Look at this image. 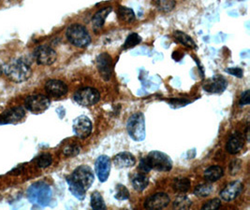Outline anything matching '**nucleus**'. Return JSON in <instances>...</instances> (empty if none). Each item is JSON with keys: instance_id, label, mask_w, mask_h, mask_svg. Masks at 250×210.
<instances>
[{"instance_id": "f257e3e1", "label": "nucleus", "mask_w": 250, "mask_h": 210, "mask_svg": "<svg viewBox=\"0 0 250 210\" xmlns=\"http://www.w3.org/2000/svg\"><path fill=\"white\" fill-rule=\"evenodd\" d=\"M6 76L13 82H23L31 77L30 65L23 59H16L10 62L4 68Z\"/></svg>"}, {"instance_id": "f03ea898", "label": "nucleus", "mask_w": 250, "mask_h": 210, "mask_svg": "<svg viewBox=\"0 0 250 210\" xmlns=\"http://www.w3.org/2000/svg\"><path fill=\"white\" fill-rule=\"evenodd\" d=\"M26 195L32 204L47 207L52 199V190L44 182H37L28 188Z\"/></svg>"}, {"instance_id": "7ed1b4c3", "label": "nucleus", "mask_w": 250, "mask_h": 210, "mask_svg": "<svg viewBox=\"0 0 250 210\" xmlns=\"http://www.w3.org/2000/svg\"><path fill=\"white\" fill-rule=\"evenodd\" d=\"M126 130L133 140L143 141L146 136L145 115L142 112L132 114L126 123Z\"/></svg>"}, {"instance_id": "20e7f679", "label": "nucleus", "mask_w": 250, "mask_h": 210, "mask_svg": "<svg viewBox=\"0 0 250 210\" xmlns=\"http://www.w3.org/2000/svg\"><path fill=\"white\" fill-rule=\"evenodd\" d=\"M68 41L78 48H84L91 42V36L87 29L79 23L69 25L66 31Z\"/></svg>"}, {"instance_id": "39448f33", "label": "nucleus", "mask_w": 250, "mask_h": 210, "mask_svg": "<svg viewBox=\"0 0 250 210\" xmlns=\"http://www.w3.org/2000/svg\"><path fill=\"white\" fill-rule=\"evenodd\" d=\"M145 159L151 170L153 169L159 172H168L172 168L171 158L158 151L151 152Z\"/></svg>"}, {"instance_id": "423d86ee", "label": "nucleus", "mask_w": 250, "mask_h": 210, "mask_svg": "<svg viewBox=\"0 0 250 210\" xmlns=\"http://www.w3.org/2000/svg\"><path fill=\"white\" fill-rule=\"evenodd\" d=\"M73 98L77 104L83 107H90L97 104L101 99L100 92L95 88L80 89L75 94Z\"/></svg>"}, {"instance_id": "0eeeda50", "label": "nucleus", "mask_w": 250, "mask_h": 210, "mask_svg": "<svg viewBox=\"0 0 250 210\" xmlns=\"http://www.w3.org/2000/svg\"><path fill=\"white\" fill-rule=\"evenodd\" d=\"M69 177L85 191L91 187L95 178L91 167L85 165L78 166Z\"/></svg>"}, {"instance_id": "6e6552de", "label": "nucleus", "mask_w": 250, "mask_h": 210, "mask_svg": "<svg viewBox=\"0 0 250 210\" xmlns=\"http://www.w3.org/2000/svg\"><path fill=\"white\" fill-rule=\"evenodd\" d=\"M24 107L32 113L40 114L44 112L50 107V99L43 95H30L24 100Z\"/></svg>"}, {"instance_id": "1a4fd4ad", "label": "nucleus", "mask_w": 250, "mask_h": 210, "mask_svg": "<svg viewBox=\"0 0 250 210\" xmlns=\"http://www.w3.org/2000/svg\"><path fill=\"white\" fill-rule=\"evenodd\" d=\"M36 62L42 66H51L57 60V52L49 46H40L34 52Z\"/></svg>"}, {"instance_id": "9d476101", "label": "nucleus", "mask_w": 250, "mask_h": 210, "mask_svg": "<svg viewBox=\"0 0 250 210\" xmlns=\"http://www.w3.org/2000/svg\"><path fill=\"white\" fill-rule=\"evenodd\" d=\"M97 68L104 80H109L114 71L113 58L107 53L101 54L96 59Z\"/></svg>"}, {"instance_id": "9b49d317", "label": "nucleus", "mask_w": 250, "mask_h": 210, "mask_svg": "<svg viewBox=\"0 0 250 210\" xmlns=\"http://www.w3.org/2000/svg\"><path fill=\"white\" fill-rule=\"evenodd\" d=\"M73 132L79 138H86L90 135L92 132V122L90 119L86 116H79L73 122Z\"/></svg>"}, {"instance_id": "f8f14e48", "label": "nucleus", "mask_w": 250, "mask_h": 210, "mask_svg": "<svg viewBox=\"0 0 250 210\" xmlns=\"http://www.w3.org/2000/svg\"><path fill=\"white\" fill-rule=\"evenodd\" d=\"M170 204V197L167 193L159 192L149 196L145 202L146 210H162Z\"/></svg>"}, {"instance_id": "ddd939ff", "label": "nucleus", "mask_w": 250, "mask_h": 210, "mask_svg": "<svg viewBox=\"0 0 250 210\" xmlns=\"http://www.w3.org/2000/svg\"><path fill=\"white\" fill-rule=\"evenodd\" d=\"M25 115L23 107H14L0 114V124H11L20 122Z\"/></svg>"}, {"instance_id": "4468645a", "label": "nucleus", "mask_w": 250, "mask_h": 210, "mask_svg": "<svg viewBox=\"0 0 250 210\" xmlns=\"http://www.w3.org/2000/svg\"><path fill=\"white\" fill-rule=\"evenodd\" d=\"M95 170L100 181L105 182L110 176V171H111L110 158L106 155L100 156L95 163Z\"/></svg>"}, {"instance_id": "2eb2a0df", "label": "nucleus", "mask_w": 250, "mask_h": 210, "mask_svg": "<svg viewBox=\"0 0 250 210\" xmlns=\"http://www.w3.org/2000/svg\"><path fill=\"white\" fill-rule=\"evenodd\" d=\"M45 90L49 95L53 97H61L67 95L68 86L62 80L51 79L46 82Z\"/></svg>"}, {"instance_id": "dca6fc26", "label": "nucleus", "mask_w": 250, "mask_h": 210, "mask_svg": "<svg viewBox=\"0 0 250 210\" xmlns=\"http://www.w3.org/2000/svg\"><path fill=\"white\" fill-rule=\"evenodd\" d=\"M228 86L226 78L222 76H215L207 79L204 84V89L208 93L219 94L224 92Z\"/></svg>"}, {"instance_id": "f3484780", "label": "nucleus", "mask_w": 250, "mask_h": 210, "mask_svg": "<svg viewBox=\"0 0 250 210\" xmlns=\"http://www.w3.org/2000/svg\"><path fill=\"white\" fill-rule=\"evenodd\" d=\"M243 183L240 180H235L228 184L220 192V197L225 201H231L235 199L243 190Z\"/></svg>"}, {"instance_id": "a211bd4d", "label": "nucleus", "mask_w": 250, "mask_h": 210, "mask_svg": "<svg viewBox=\"0 0 250 210\" xmlns=\"http://www.w3.org/2000/svg\"><path fill=\"white\" fill-rule=\"evenodd\" d=\"M245 145V137L239 132L231 134L228 140L227 151L230 154H236L243 149Z\"/></svg>"}, {"instance_id": "6ab92c4d", "label": "nucleus", "mask_w": 250, "mask_h": 210, "mask_svg": "<svg viewBox=\"0 0 250 210\" xmlns=\"http://www.w3.org/2000/svg\"><path fill=\"white\" fill-rule=\"evenodd\" d=\"M112 11H113L112 7H105L95 13V15L92 18V27L96 32H98L100 29L103 28L104 22Z\"/></svg>"}, {"instance_id": "aec40b11", "label": "nucleus", "mask_w": 250, "mask_h": 210, "mask_svg": "<svg viewBox=\"0 0 250 210\" xmlns=\"http://www.w3.org/2000/svg\"><path fill=\"white\" fill-rule=\"evenodd\" d=\"M114 164L117 168H127L136 164V159L130 153H120L114 156Z\"/></svg>"}, {"instance_id": "412c9836", "label": "nucleus", "mask_w": 250, "mask_h": 210, "mask_svg": "<svg viewBox=\"0 0 250 210\" xmlns=\"http://www.w3.org/2000/svg\"><path fill=\"white\" fill-rule=\"evenodd\" d=\"M224 175V170L222 167L218 166H210L205 171V180L208 182H215L221 178Z\"/></svg>"}, {"instance_id": "4be33fe9", "label": "nucleus", "mask_w": 250, "mask_h": 210, "mask_svg": "<svg viewBox=\"0 0 250 210\" xmlns=\"http://www.w3.org/2000/svg\"><path fill=\"white\" fill-rule=\"evenodd\" d=\"M67 182L68 184V189L69 191L72 193L74 197L77 199L83 200L85 197V190L81 187L78 183H76L70 177H67Z\"/></svg>"}, {"instance_id": "5701e85b", "label": "nucleus", "mask_w": 250, "mask_h": 210, "mask_svg": "<svg viewBox=\"0 0 250 210\" xmlns=\"http://www.w3.org/2000/svg\"><path fill=\"white\" fill-rule=\"evenodd\" d=\"M118 18L121 22H126V23H130L135 20V13L132 9L124 7V6H120L118 11Z\"/></svg>"}, {"instance_id": "b1692460", "label": "nucleus", "mask_w": 250, "mask_h": 210, "mask_svg": "<svg viewBox=\"0 0 250 210\" xmlns=\"http://www.w3.org/2000/svg\"><path fill=\"white\" fill-rule=\"evenodd\" d=\"M173 36H174L175 39L184 46H186L188 48H191V49L197 48V45L195 43V41L188 34L184 33L182 31H175Z\"/></svg>"}, {"instance_id": "393cba45", "label": "nucleus", "mask_w": 250, "mask_h": 210, "mask_svg": "<svg viewBox=\"0 0 250 210\" xmlns=\"http://www.w3.org/2000/svg\"><path fill=\"white\" fill-rule=\"evenodd\" d=\"M190 186H191L190 180L186 177L175 178L172 181V188L178 192H187L190 188Z\"/></svg>"}, {"instance_id": "a878e982", "label": "nucleus", "mask_w": 250, "mask_h": 210, "mask_svg": "<svg viewBox=\"0 0 250 210\" xmlns=\"http://www.w3.org/2000/svg\"><path fill=\"white\" fill-rule=\"evenodd\" d=\"M148 183V177L146 176V174L143 173L137 174L136 176L132 178V186L138 191H143L147 187Z\"/></svg>"}, {"instance_id": "bb28decb", "label": "nucleus", "mask_w": 250, "mask_h": 210, "mask_svg": "<svg viewBox=\"0 0 250 210\" xmlns=\"http://www.w3.org/2000/svg\"><path fill=\"white\" fill-rule=\"evenodd\" d=\"M192 202L187 196H178L173 203V210H190Z\"/></svg>"}, {"instance_id": "cd10ccee", "label": "nucleus", "mask_w": 250, "mask_h": 210, "mask_svg": "<svg viewBox=\"0 0 250 210\" xmlns=\"http://www.w3.org/2000/svg\"><path fill=\"white\" fill-rule=\"evenodd\" d=\"M91 207L93 210H107L105 202L99 191L92 193Z\"/></svg>"}, {"instance_id": "c85d7f7f", "label": "nucleus", "mask_w": 250, "mask_h": 210, "mask_svg": "<svg viewBox=\"0 0 250 210\" xmlns=\"http://www.w3.org/2000/svg\"><path fill=\"white\" fill-rule=\"evenodd\" d=\"M214 191V188L212 185L210 184H201L199 186H197L194 190V194L199 196V197H206L208 195H210Z\"/></svg>"}, {"instance_id": "c756f323", "label": "nucleus", "mask_w": 250, "mask_h": 210, "mask_svg": "<svg viewBox=\"0 0 250 210\" xmlns=\"http://www.w3.org/2000/svg\"><path fill=\"white\" fill-rule=\"evenodd\" d=\"M35 162H36V165L38 167L46 168L52 165L53 158L49 153H43V154L40 155L38 158H36Z\"/></svg>"}, {"instance_id": "7c9ffc66", "label": "nucleus", "mask_w": 250, "mask_h": 210, "mask_svg": "<svg viewBox=\"0 0 250 210\" xmlns=\"http://www.w3.org/2000/svg\"><path fill=\"white\" fill-rule=\"evenodd\" d=\"M142 41V38L136 33L130 34L125 40V44H124V49H131L134 48L135 46L141 43Z\"/></svg>"}, {"instance_id": "2f4dec72", "label": "nucleus", "mask_w": 250, "mask_h": 210, "mask_svg": "<svg viewBox=\"0 0 250 210\" xmlns=\"http://www.w3.org/2000/svg\"><path fill=\"white\" fill-rule=\"evenodd\" d=\"M156 5L159 11L168 12V11H171L175 7V1H172V0L171 1H166V0L157 1Z\"/></svg>"}, {"instance_id": "473e14b6", "label": "nucleus", "mask_w": 250, "mask_h": 210, "mask_svg": "<svg viewBox=\"0 0 250 210\" xmlns=\"http://www.w3.org/2000/svg\"><path fill=\"white\" fill-rule=\"evenodd\" d=\"M115 198L118 200H126L129 197V191L124 185H117L115 189Z\"/></svg>"}, {"instance_id": "72a5a7b5", "label": "nucleus", "mask_w": 250, "mask_h": 210, "mask_svg": "<svg viewBox=\"0 0 250 210\" xmlns=\"http://www.w3.org/2000/svg\"><path fill=\"white\" fill-rule=\"evenodd\" d=\"M221 206V202L218 198L206 202L201 210H218Z\"/></svg>"}, {"instance_id": "f704fd0d", "label": "nucleus", "mask_w": 250, "mask_h": 210, "mask_svg": "<svg viewBox=\"0 0 250 210\" xmlns=\"http://www.w3.org/2000/svg\"><path fill=\"white\" fill-rule=\"evenodd\" d=\"M80 153V147L78 145H68L64 148L63 150V153L68 157H73V156H76L77 154H79Z\"/></svg>"}, {"instance_id": "c9c22d12", "label": "nucleus", "mask_w": 250, "mask_h": 210, "mask_svg": "<svg viewBox=\"0 0 250 210\" xmlns=\"http://www.w3.org/2000/svg\"><path fill=\"white\" fill-rule=\"evenodd\" d=\"M225 71L229 73V74L237 77H242L243 75H244L243 69L239 68V67H229V68H227Z\"/></svg>"}, {"instance_id": "e433bc0d", "label": "nucleus", "mask_w": 250, "mask_h": 210, "mask_svg": "<svg viewBox=\"0 0 250 210\" xmlns=\"http://www.w3.org/2000/svg\"><path fill=\"white\" fill-rule=\"evenodd\" d=\"M250 103V90H247L243 93L242 96H241V99H240V106H246V105H249Z\"/></svg>"}, {"instance_id": "4c0bfd02", "label": "nucleus", "mask_w": 250, "mask_h": 210, "mask_svg": "<svg viewBox=\"0 0 250 210\" xmlns=\"http://www.w3.org/2000/svg\"><path fill=\"white\" fill-rule=\"evenodd\" d=\"M240 168H241V162L237 161V160H236V161H233V162L230 164V167H229L231 175L237 174L239 170H240Z\"/></svg>"}, {"instance_id": "58836bf2", "label": "nucleus", "mask_w": 250, "mask_h": 210, "mask_svg": "<svg viewBox=\"0 0 250 210\" xmlns=\"http://www.w3.org/2000/svg\"><path fill=\"white\" fill-rule=\"evenodd\" d=\"M139 169L142 171V173H143V174L148 173V172L151 170V169H150V167L148 166L147 163H146V159H145V158L141 160V162H140V166H139Z\"/></svg>"}, {"instance_id": "ea45409f", "label": "nucleus", "mask_w": 250, "mask_h": 210, "mask_svg": "<svg viewBox=\"0 0 250 210\" xmlns=\"http://www.w3.org/2000/svg\"><path fill=\"white\" fill-rule=\"evenodd\" d=\"M42 210L40 209V207L39 206H34L33 208H32V210Z\"/></svg>"}, {"instance_id": "a19ab883", "label": "nucleus", "mask_w": 250, "mask_h": 210, "mask_svg": "<svg viewBox=\"0 0 250 210\" xmlns=\"http://www.w3.org/2000/svg\"><path fill=\"white\" fill-rule=\"evenodd\" d=\"M1 73H2V68H1V66H0V75H1Z\"/></svg>"}]
</instances>
